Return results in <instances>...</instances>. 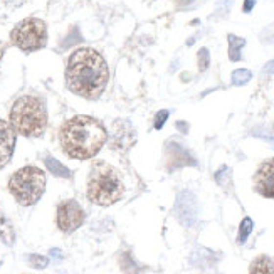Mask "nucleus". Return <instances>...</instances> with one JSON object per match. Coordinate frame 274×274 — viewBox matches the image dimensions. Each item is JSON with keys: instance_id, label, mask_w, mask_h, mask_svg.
Here are the masks:
<instances>
[{"instance_id": "nucleus-1", "label": "nucleus", "mask_w": 274, "mask_h": 274, "mask_svg": "<svg viewBox=\"0 0 274 274\" xmlns=\"http://www.w3.org/2000/svg\"><path fill=\"white\" fill-rule=\"evenodd\" d=\"M66 86L84 99H98L110 81V69L96 49L81 47L69 56L66 64Z\"/></svg>"}, {"instance_id": "nucleus-2", "label": "nucleus", "mask_w": 274, "mask_h": 274, "mask_svg": "<svg viewBox=\"0 0 274 274\" xmlns=\"http://www.w3.org/2000/svg\"><path fill=\"white\" fill-rule=\"evenodd\" d=\"M108 140V131L98 118L79 114L63 123L59 128V143L68 157L90 160L96 157Z\"/></svg>"}, {"instance_id": "nucleus-3", "label": "nucleus", "mask_w": 274, "mask_h": 274, "mask_svg": "<svg viewBox=\"0 0 274 274\" xmlns=\"http://www.w3.org/2000/svg\"><path fill=\"white\" fill-rule=\"evenodd\" d=\"M10 126L25 138H37L47 128L46 101L36 94H24L10 108Z\"/></svg>"}, {"instance_id": "nucleus-4", "label": "nucleus", "mask_w": 274, "mask_h": 274, "mask_svg": "<svg viewBox=\"0 0 274 274\" xmlns=\"http://www.w3.org/2000/svg\"><path fill=\"white\" fill-rule=\"evenodd\" d=\"M125 194L118 172L105 161H96L88 175V199L96 206H113Z\"/></svg>"}, {"instance_id": "nucleus-5", "label": "nucleus", "mask_w": 274, "mask_h": 274, "mask_svg": "<svg viewBox=\"0 0 274 274\" xmlns=\"http://www.w3.org/2000/svg\"><path fill=\"white\" fill-rule=\"evenodd\" d=\"M9 190L21 206H34L46 190V175L37 167H24L9 180Z\"/></svg>"}, {"instance_id": "nucleus-6", "label": "nucleus", "mask_w": 274, "mask_h": 274, "mask_svg": "<svg viewBox=\"0 0 274 274\" xmlns=\"http://www.w3.org/2000/svg\"><path fill=\"white\" fill-rule=\"evenodd\" d=\"M10 42L24 52L44 49L47 44V25L42 19L27 17L12 29Z\"/></svg>"}, {"instance_id": "nucleus-7", "label": "nucleus", "mask_w": 274, "mask_h": 274, "mask_svg": "<svg viewBox=\"0 0 274 274\" xmlns=\"http://www.w3.org/2000/svg\"><path fill=\"white\" fill-rule=\"evenodd\" d=\"M57 227L63 230L64 234H71L76 229H79L84 222V210L79 206L78 200L69 199L59 204L56 215Z\"/></svg>"}, {"instance_id": "nucleus-8", "label": "nucleus", "mask_w": 274, "mask_h": 274, "mask_svg": "<svg viewBox=\"0 0 274 274\" xmlns=\"http://www.w3.org/2000/svg\"><path fill=\"white\" fill-rule=\"evenodd\" d=\"M175 212L179 221L187 227H192L197 221V200L192 192L185 190L180 192L179 197H177V204H175Z\"/></svg>"}, {"instance_id": "nucleus-9", "label": "nucleus", "mask_w": 274, "mask_h": 274, "mask_svg": "<svg viewBox=\"0 0 274 274\" xmlns=\"http://www.w3.org/2000/svg\"><path fill=\"white\" fill-rule=\"evenodd\" d=\"M254 187L256 192L262 197L274 199V157L266 160L257 170L254 177Z\"/></svg>"}, {"instance_id": "nucleus-10", "label": "nucleus", "mask_w": 274, "mask_h": 274, "mask_svg": "<svg viewBox=\"0 0 274 274\" xmlns=\"http://www.w3.org/2000/svg\"><path fill=\"white\" fill-rule=\"evenodd\" d=\"M15 148V130L10 123L0 119V168H3L12 158Z\"/></svg>"}, {"instance_id": "nucleus-11", "label": "nucleus", "mask_w": 274, "mask_h": 274, "mask_svg": "<svg viewBox=\"0 0 274 274\" xmlns=\"http://www.w3.org/2000/svg\"><path fill=\"white\" fill-rule=\"evenodd\" d=\"M168 152V170H175L180 167H185V165H197V161L192 158L190 153L183 148V146L177 145V143H170L167 146Z\"/></svg>"}, {"instance_id": "nucleus-12", "label": "nucleus", "mask_w": 274, "mask_h": 274, "mask_svg": "<svg viewBox=\"0 0 274 274\" xmlns=\"http://www.w3.org/2000/svg\"><path fill=\"white\" fill-rule=\"evenodd\" d=\"M249 274H274V261L269 256L256 257L249 266Z\"/></svg>"}, {"instance_id": "nucleus-13", "label": "nucleus", "mask_w": 274, "mask_h": 274, "mask_svg": "<svg viewBox=\"0 0 274 274\" xmlns=\"http://www.w3.org/2000/svg\"><path fill=\"white\" fill-rule=\"evenodd\" d=\"M44 163H46V167H47V170L52 173V175L63 177V179H71V177H72L71 170H69L68 167H64L61 161H57L56 158L51 157V155L44 158Z\"/></svg>"}, {"instance_id": "nucleus-14", "label": "nucleus", "mask_w": 274, "mask_h": 274, "mask_svg": "<svg viewBox=\"0 0 274 274\" xmlns=\"http://www.w3.org/2000/svg\"><path fill=\"white\" fill-rule=\"evenodd\" d=\"M227 41H229V57L232 61H239L241 59V49L244 47L246 41L242 37L234 36V34H229Z\"/></svg>"}, {"instance_id": "nucleus-15", "label": "nucleus", "mask_w": 274, "mask_h": 274, "mask_svg": "<svg viewBox=\"0 0 274 274\" xmlns=\"http://www.w3.org/2000/svg\"><path fill=\"white\" fill-rule=\"evenodd\" d=\"M0 237H2V241L5 242L7 246L14 244L15 234H14V229H12V224L7 221L2 214H0Z\"/></svg>"}, {"instance_id": "nucleus-16", "label": "nucleus", "mask_w": 274, "mask_h": 274, "mask_svg": "<svg viewBox=\"0 0 274 274\" xmlns=\"http://www.w3.org/2000/svg\"><path fill=\"white\" fill-rule=\"evenodd\" d=\"M252 227H254L252 219H249V217L242 219L241 226H239V235H237V242H239V244H244V242L248 241L249 234L252 232Z\"/></svg>"}, {"instance_id": "nucleus-17", "label": "nucleus", "mask_w": 274, "mask_h": 274, "mask_svg": "<svg viewBox=\"0 0 274 274\" xmlns=\"http://www.w3.org/2000/svg\"><path fill=\"white\" fill-rule=\"evenodd\" d=\"M121 268L126 274H138L140 273V266L135 264L133 257H131V254H128V252L121 256Z\"/></svg>"}, {"instance_id": "nucleus-18", "label": "nucleus", "mask_w": 274, "mask_h": 274, "mask_svg": "<svg viewBox=\"0 0 274 274\" xmlns=\"http://www.w3.org/2000/svg\"><path fill=\"white\" fill-rule=\"evenodd\" d=\"M251 78H252L251 71H248V69H237V71L232 72V84L234 86H242V84L251 81Z\"/></svg>"}, {"instance_id": "nucleus-19", "label": "nucleus", "mask_w": 274, "mask_h": 274, "mask_svg": "<svg viewBox=\"0 0 274 274\" xmlns=\"http://www.w3.org/2000/svg\"><path fill=\"white\" fill-rule=\"evenodd\" d=\"M76 42H81V36H79V30L74 27V29L69 32V36L66 37L63 42H61V49L64 51V49H68V47H71V46H74Z\"/></svg>"}, {"instance_id": "nucleus-20", "label": "nucleus", "mask_w": 274, "mask_h": 274, "mask_svg": "<svg viewBox=\"0 0 274 274\" xmlns=\"http://www.w3.org/2000/svg\"><path fill=\"white\" fill-rule=\"evenodd\" d=\"M197 57H199V71L204 72L207 71V68H209L210 64V56H209V51H207L206 47H202L197 54Z\"/></svg>"}, {"instance_id": "nucleus-21", "label": "nucleus", "mask_w": 274, "mask_h": 274, "mask_svg": "<svg viewBox=\"0 0 274 274\" xmlns=\"http://www.w3.org/2000/svg\"><path fill=\"white\" fill-rule=\"evenodd\" d=\"M29 262L32 268L36 269H44L46 266L49 264V259L46 256H39V254H30L29 256Z\"/></svg>"}, {"instance_id": "nucleus-22", "label": "nucleus", "mask_w": 274, "mask_h": 274, "mask_svg": "<svg viewBox=\"0 0 274 274\" xmlns=\"http://www.w3.org/2000/svg\"><path fill=\"white\" fill-rule=\"evenodd\" d=\"M168 119V111L167 110H161L158 111L155 114V121H153V126H155V130H161L165 125V121Z\"/></svg>"}, {"instance_id": "nucleus-23", "label": "nucleus", "mask_w": 274, "mask_h": 274, "mask_svg": "<svg viewBox=\"0 0 274 274\" xmlns=\"http://www.w3.org/2000/svg\"><path fill=\"white\" fill-rule=\"evenodd\" d=\"M256 5V0H244V5H242V10L244 12H251Z\"/></svg>"}, {"instance_id": "nucleus-24", "label": "nucleus", "mask_w": 274, "mask_h": 274, "mask_svg": "<svg viewBox=\"0 0 274 274\" xmlns=\"http://www.w3.org/2000/svg\"><path fill=\"white\" fill-rule=\"evenodd\" d=\"M5 2L12 7H19V5H22V3H25L27 0H5Z\"/></svg>"}, {"instance_id": "nucleus-25", "label": "nucleus", "mask_w": 274, "mask_h": 274, "mask_svg": "<svg viewBox=\"0 0 274 274\" xmlns=\"http://www.w3.org/2000/svg\"><path fill=\"white\" fill-rule=\"evenodd\" d=\"M5 49H7V44H5V42L0 41V61H2L3 54H5Z\"/></svg>"}, {"instance_id": "nucleus-26", "label": "nucleus", "mask_w": 274, "mask_h": 274, "mask_svg": "<svg viewBox=\"0 0 274 274\" xmlns=\"http://www.w3.org/2000/svg\"><path fill=\"white\" fill-rule=\"evenodd\" d=\"M192 2H194V0H177V3H179L180 7H182V5H188V3H192Z\"/></svg>"}, {"instance_id": "nucleus-27", "label": "nucleus", "mask_w": 274, "mask_h": 274, "mask_svg": "<svg viewBox=\"0 0 274 274\" xmlns=\"http://www.w3.org/2000/svg\"><path fill=\"white\" fill-rule=\"evenodd\" d=\"M51 254H52L54 257H57V259H61V251L59 249H52Z\"/></svg>"}, {"instance_id": "nucleus-28", "label": "nucleus", "mask_w": 274, "mask_h": 274, "mask_svg": "<svg viewBox=\"0 0 274 274\" xmlns=\"http://www.w3.org/2000/svg\"><path fill=\"white\" fill-rule=\"evenodd\" d=\"M266 71H269V72H274V61H271L268 66H266Z\"/></svg>"}]
</instances>
